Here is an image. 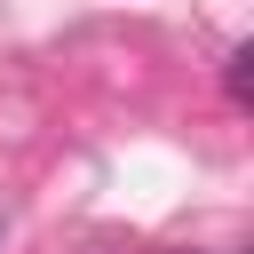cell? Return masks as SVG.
Masks as SVG:
<instances>
[{
  "label": "cell",
  "instance_id": "1",
  "mask_svg": "<svg viewBox=\"0 0 254 254\" xmlns=\"http://www.w3.org/2000/svg\"><path fill=\"white\" fill-rule=\"evenodd\" d=\"M230 95H238V103L254 95V48H230Z\"/></svg>",
  "mask_w": 254,
  "mask_h": 254
}]
</instances>
